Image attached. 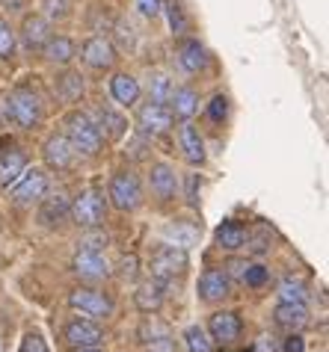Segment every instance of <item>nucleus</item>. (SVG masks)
Instances as JSON below:
<instances>
[{"label": "nucleus", "instance_id": "48", "mask_svg": "<svg viewBox=\"0 0 329 352\" xmlns=\"http://www.w3.org/2000/svg\"><path fill=\"white\" fill-rule=\"evenodd\" d=\"M196 187H199V178H196V175H190V181H187V195H190V201H196Z\"/></svg>", "mask_w": 329, "mask_h": 352}, {"label": "nucleus", "instance_id": "49", "mask_svg": "<svg viewBox=\"0 0 329 352\" xmlns=\"http://www.w3.org/2000/svg\"><path fill=\"white\" fill-rule=\"evenodd\" d=\"M74 352H98V349H74Z\"/></svg>", "mask_w": 329, "mask_h": 352}, {"label": "nucleus", "instance_id": "28", "mask_svg": "<svg viewBox=\"0 0 329 352\" xmlns=\"http://www.w3.org/2000/svg\"><path fill=\"white\" fill-rule=\"evenodd\" d=\"M101 133L104 136H110V140H122L125 136V131H128V119H125L122 113H116L113 107H101Z\"/></svg>", "mask_w": 329, "mask_h": 352}, {"label": "nucleus", "instance_id": "45", "mask_svg": "<svg viewBox=\"0 0 329 352\" xmlns=\"http://www.w3.org/2000/svg\"><path fill=\"white\" fill-rule=\"evenodd\" d=\"M116 30H119V36H122V45H134V27L131 24L119 21V24H116Z\"/></svg>", "mask_w": 329, "mask_h": 352}, {"label": "nucleus", "instance_id": "50", "mask_svg": "<svg viewBox=\"0 0 329 352\" xmlns=\"http://www.w3.org/2000/svg\"><path fill=\"white\" fill-rule=\"evenodd\" d=\"M244 352H255V349H244Z\"/></svg>", "mask_w": 329, "mask_h": 352}, {"label": "nucleus", "instance_id": "5", "mask_svg": "<svg viewBox=\"0 0 329 352\" xmlns=\"http://www.w3.org/2000/svg\"><path fill=\"white\" fill-rule=\"evenodd\" d=\"M69 305L74 311H81L83 317L89 320H107L113 314V302L104 296L101 290H92V287H77L69 293Z\"/></svg>", "mask_w": 329, "mask_h": 352}, {"label": "nucleus", "instance_id": "22", "mask_svg": "<svg viewBox=\"0 0 329 352\" xmlns=\"http://www.w3.org/2000/svg\"><path fill=\"white\" fill-rule=\"evenodd\" d=\"M140 83H137V77H131V74H113V80H110V95H113V101L119 104V107H137L140 101Z\"/></svg>", "mask_w": 329, "mask_h": 352}, {"label": "nucleus", "instance_id": "41", "mask_svg": "<svg viewBox=\"0 0 329 352\" xmlns=\"http://www.w3.org/2000/svg\"><path fill=\"white\" fill-rule=\"evenodd\" d=\"M146 352H176V338H158V340H149Z\"/></svg>", "mask_w": 329, "mask_h": 352}, {"label": "nucleus", "instance_id": "23", "mask_svg": "<svg viewBox=\"0 0 329 352\" xmlns=\"http://www.w3.org/2000/svg\"><path fill=\"white\" fill-rule=\"evenodd\" d=\"M42 54H45V60L54 63V65H69L74 60L77 47H74V42H72L69 36H51L42 45Z\"/></svg>", "mask_w": 329, "mask_h": 352}, {"label": "nucleus", "instance_id": "39", "mask_svg": "<svg viewBox=\"0 0 329 352\" xmlns=\"http://www.w3.org/2000/svg\"><path fill=\"white\" fill-rule=\"evenodd\" d=\"M18 352H47V344H45V338L39 335V331H27Z\"/></svg>", "mask_w": 329, "mask_h": 352}, {"label": "nucleus", "instance_id": "25", "mask_svg": "<svg viewBox=\"0 0 329 352\" xmlns=\"http://www.w3.org/2000/svg\"><path fill=\"white\" fill-rule=\"evenodd\" d=\"M69 213H72V201L65 199V195H45L42 210H39V219H42L45 225H60Z\"/></svg>", "mask_w": 329, "mask_h": 352}, {"label": "nucleus", "instance_id": "37", "mask_svg": "<svg viewBox=\"0 0 329 352\" xmlns=\"http://www.w3.org/2000/svg\"><path fill=\"white\" fill-rule=\"evenodd\" d=\"M42 9H45L47 21H63V18L72 12V3L69 0H42Z\"/></svg>", "mask_w": 329, "mask_h": 352}, {"label": "nucleus", "instance_id": "44", "mask_svg": "<svg viewBox=\"0 0 329 352\" xmlns=\"http://www.w3.org/2000/svg\"><path fill=\"white\" fill-rule=\"evenodd\" d=\"M122 278H128V281L137 278V258H125L122 261Z\"/></svg>", "mask_w": 329, "mask_h": 352}, {"label": "nucleus", "instance_id": "47", "mask_svg": "<svg viewBox=\"0 0 329 352\" xmlns=\"http://www.w3.org/2000/svg\"><path fill=\"white\" fill-rule=\"evenodd\" d=\"M282 352H303V338H299L297 331H291V338L285 340V349Z\"/></svg>", "mask_w": 329, "mask_h": 352}, {"label": "nucleus", "instance_id": "42", "mask_svg": "<svg viewBox=\"0 0 329 352\" xmlns=\"http://www.w3.org/2000/svg\"><path fill=\"white\" fill-rule=\"evenodd\" d=\"M107 234H89V237L83 240V249H89V252H104L107 249Z\"/></svg>", "mask_w": 329, "mask_h": 352}, {"label": "nucleus", "instance_id": "19", "mask_svg": "<svg viewBox=\"0 0 329 352\" xmlns=\"http://www.w3.org/2000/svg\"><path fill=\"white\" fill-rule=\"evenodd\" d=\"M167 107H169L172 119L190 122V119H193V113L199 110V92H196V89H190V86H178V89H172Z\"/></svg>", "mask_w": 329, "mask_h": 352}, {"label": "nucleus", "instance_id": "30", "mask_svg": "<svg viewBox=\"0 0 329 352\" xmlns=\"http://www.w3.org/2000/svg\"><path fill=\"white\" fill-rule=\"evenodd\" d=\"M140 338L149 344V340H158V338H172V331L158 314H146V320H142V326H140Z\"/></svg>", "mask_w": 329, "mask_h": 352}, {"label": "nucleus", "instance_id": "3", "mask_svg": "<svg viewBox=\"0 0 329 352\" xmlns=\"http://www.w3.org/2000/svg\"><path fill=\"white\" fill-rule=\"evenodd\" d=\"M69 217L77 225H83V228H98V225L104 222V217H107V195H104L98 187L83 190L72 201V213H69Z\"/></svg>", "mask_w": 329, "mask_h": 352}, {"label": "nucleus", "instance_id": "21", "mask_svg": "<svg viewBox=\"0 0 329 352\" xmlns=\"http://www.w3.org/2000/svg\"><path fill=\"white\" fill-rule=\"evenodd\" d=\"M273 320L279 329L285 331H299L308 322V308L303 302H279V308L273 311Z\"/></svg>", "mask_w": 329, "mask_h": 352}, {"label": "nucleus", "instance_id": "10", "mask_svg": "<svg viewBox=\"0 0 329 352\" xmlns=\"http://www.w3.org/2000/svg\"><path fill=\"white\" fill-rule=\"evenodd\" d=\"M42 154H45V163L51 166V169H56V172L72 169V166H74V157H77V151L72 148V142L65 140V133L47 136Z\"/></svg>", "mask_w": 329, "mask_h": 352}, {"label": "nucleus", "instance_id": "9", "mask_svg": "<svg viewBox=\"0 0 329 352\" xmlns=\"http://www.w3.org/2000/svg\"><path fill=\"white\" fill-rule=\"evenodd\" d=\"M65 340H69V346H74V349H98L104 340V331L98 322H92L86 317V320H74L65 326Z\"/></svg>", "mask_w": 329, "mask_h": 352}, {"label": "nucleus", "instance_id": "35", "mask_svg": "<svg viewBox=\"0 0 329 352\" xmlns=\"http://www.w3.org/2000/svg\"><path fill=\"white\" fill-rule=\"evenodd\" d=\"M15 30H12V24L6 21L3 15H0V60H12L15 56Z\"/></svg>", "mask_w": 329, "mask_h": 352}, {"label": "nucleus", "instance_id": "36", "mask_svg": "<svg viewBox=\"0 0 329 352\" xmlns=\"http://www.w3.org/2000/svg\"><path fill=\"white\" fill-rule=\"evenodd\" d=\"M240 281H244L246 287L267 285V267H261V263H246L244 272H240Z\"/></svg>", "mask_w": 329, "mask_h": 352}, {"label": "nucleus", "instance_id": "12", "mask_svg": "<svg viewBox=\"0 0 329 352\" xmlns=\"http://www.w3.org/2000/svg\"><path fill=\"white\" fill-rule=\"evenodd\" d=\"M231 290V278L222 270H205L199 278V299L202 302H222Z\"/></svg>", "mask_w": 329, "mask_h": 352}, {"label": "nucleus", "instance_id": "38", "mask_svg": "<svg viewBox=\"0 0 329 352\" xmlns=\"http://www.w3.org/2000/svg\"><path fill=\"white\" fill-rule=\"evenodd\" d=\"M226 116H229V98L226 95H214L211 98V104H208V119L211 122H226Z\"/></svg>", "mask_w": 329, "mask_h": 352}, {"label": "nucleus", "instance_id": "13", "mask_svg": "<svg viewBox=\"0 0 329 352\" xmlns=\"http://www.w3.org/2000/svg\"><path fill=\"white\" fill-rule=\"evenodd\" d=\"M149 181H151V192L158 195V199H163V201H169V199H176L178 195L181 184H178V175H176V169H172L169 163H154Z\"/></svg>", "mask_w": 329, "mask_h": 352}, {"label": "nucleus", "instance_id": "27", "mask_svg": "<svg viewBox=\"0 0 329 352\" xmlns=\"http://www.w3.org/2000/svg\"><path fill=\"white\" fill-rule=\"evenodd\" d=\"M54 89H56V95H60L65 104H72V101H77V98L83 95V77L77 72H65V74L56 77Z\"/></svg>", "mask_w": 329, "mask_h": 352}, {"label": "nucleus", "instance_id": "2", "mask_svg": "<svg viewBox=\"0 0 329 352\" xmlns=\"http://www.w3.org/2000/svg\"><path fill=\"white\" fill-rule=\"evenodd\" d=\"M6 107H9V119H12L18 128L24 131H33L42 124V101H39V95L33 89H15L12 95H6Z\"/></svg>", "mask_w": 329, "mask_h": 352}, {"label": "nucleus", "instance_id": "29", "mask_svg": "<svg viewBox=\"0 0 329 352\" xmlns=\"http://www.w3.org/2000/svg\"><path fill=\"white\" fill-rule=\"evenodd\" d=\"M167 243L169 246H178V249H190L193 243L199 240V231L193 228V225H181V222H176V225H167Z\"/></svg>", "mask_w": 329, "mask_h": 352}, {"label": "nucleus", "instance_id": "14", "mask_svg": "<svg viewBox=\"0 0 329 352\" xmlns=\"http://www.w3.org/2000/svg\"><path fill=\"white\" fill-rule=\"evenodd\" d=\"M74 272L81 278H86V281H101V278L110 276V267H107V261H104L101 252L83 249V252H77L74 255Z\"/></svg>", "mask_w": 329, "mask_h": 352}, {"label": "nucleus", "instance_id": "31", "mask_svg": "<svg viewBox=\"0 0 329 352\" xmlns=\"http://www.w3.org/2000/svg\"><path fill=\"white\" fill-rule=\"evenodd\" d=\"M163 12H167V18H169V30L176 33V36H184L187 33V15H184V9H181V3L178 0H163Z\"/></svg>", "mask_w": 329, "mask_h": 352}, {"label": "nucleus", "instance_id": "43", "mask_svg": "<svg viewBox=\"0 0 329 352\" xmlns=\"http://www.w3.org/2000/svg\"><path fill=\"white\" fill-rule=\"evenodd\" d=\"M253 249H255V252H267V249H270V231L264 228V225H261V228H255Z\"/></svg>", "mask_w": 329, "mask_h": 352}, {"label": "nucleus", "instance_id": "32", "mask_svg": "<svg viewBox=\"0 0 329 352\" xmlns=\"http://www.w3.org/2000/svg\"><path fill=\"white\" fill-rule=\"evenodd\" d=\"M184 340H187V349L190 352H214V340L202 326H190L184 331Z\"/></svg>", "mask_w": 329, "mask_h": 352}, {"label": "nucleus", "instance_id": "6", "mask_svg": "<svg viewBox=\"0 0 329 352\" xmlns=\"http://www.w3.org/2000/svg\"><path fill=\"white\" fill-rule=\"evenodd\" d=\"M184 270H187V255H184V249H178V246L163 243V246H158V252L151 255V276L154 278L169 281V278L181 276Z\"/></svg>", "mask_w": 329, "mask_h": 352}, {"label": "nucleus", "instance_id": "8", "mask_svg": "<svg viewBox=\"0 0 329 352\" xmlns=\"http://www.w3.org/2000/svg\"><path fill=\"white\" fill-rule=\"evenodd\" d=\"M172 113H169V107L167 104H158V101H146L137 110V124H140V131L146 133V136H160V133H167L172 128Z\"/></svg>", "mask_w": 329, "mask_h": 352}, {"label": "nucleus", "instance_id": "24", "mask_svg": "<svg viewBox=\"0 0 329 352\" xmlns=\"http://www.w3.org/2000/svg\"><path fill=\"white\" fill-rule=\"evenodd\" d=\"M134 302H137L140 311H146V314H154L160 305H163V281L160 278H151V281H142L134 293Z\"/></svg>", "mask_w": 329, "mask_h": 352}, {"label": "nucleus", "instance_id": "15", "mask_svg": "<svg viewBox=\"0 0 329 352\" xmlns=\"http://www.w3.org/2000/svg\"><path fill=\"white\" fill-rule=\"evenodd\" d=\"M24 169H27L24 151H18L12 142H9V148L0 145V187H12V184L21 178Z\"/></svg>", "mask_w": 329, "mask_h": 352}, {"label": "nucleus", "instance_id": "4", "mask_svg": "<svg viewBox=\"0 0 329 352\" xmlns=\"http://www.w3.org/2000/svg\"><path fill=\"white\" fill-rule=\"evenodd\" d=\"M107 195L113 201V208L119 210H137L140 201H142V184L134 172H116L110 178V187H107Z\"/></svg>", "mask_w": 329, "mask_h": 352}, {"label": "nucleus", "instance_id": "11", "mask_svg": "<svg viewBox=\"0 0 329 352\" xmlns=\"http://www.w3.org/2000/svg\"><path fill=\"white\" fill-rule=\"evenodd\" d=\"M81 56H83V63L89 65V68H110L116 63V47H113L110 38L89 36L81 45Z\"/></svg>", "mask_w": 329, "mask_h": 352}, {"label": "nucleus", "instance_id": "7", "mask_svg": "<svg viewBox=\"0 0 329 352\" xmlns=\"http://www.w3.org/2000/svg\"><path fill=\"white\" fill-rule=\"evenodd\" d=\"M12 199L15 204H36V201H42L45 195H47V175L45 169H24L21 172V178H18L12 184Z\"/></svg>", "mask_w": 329, "mask_h": 352}, {"label": "nucleus", "instance_id": "46", "mask_svg": "<svg viewBox=\"0 0 329 352\" xmlns=\"http://www.w3.org/2000/svg\"><path fill=\"white\" fill-rule=\"evenodd\" d=\"M255 352H282V349L276 346V340L270 338V335H261V340H258V349H255Z\"/></svg>", "mask_w": 329, "mask_h": 352}, {"label": "nucleus", "instance_id": "26", "mask_svg": "<svg viewBox=\"0 0 329 352\" xmlns=\"http://www.w3.org/2000/svg\"><path fill=\"white\" fill-rule=\"evenodd\" d=\"M246 243H249V231L244 228V225H237V222H222L220 228H217V246H220V249L235 252V249H244Z\"/></svg>", "mask_w": 329, "mask_h": 352}, {"label": "nucleus", "instance_id": "1", "mask_svg": "<svg viewBox=\"0 0 329 352\" xmlns=\"http://www.w3.org/2000/svg\"><path fill=\"white\" fill-rule=\"evenodd\" d=\"M65 140L72 142V148L77 154L92 157V154L101 151L104 133H101V128L86 113H69V119H65Z\"/></svg>", "mask_w": 329, "mask_h": 352}, {"label": "nucleus", "instance_id": "20", "mask_svg": "<svg viewBox=\"0 0 329 352\" xmlns=\"http://www.w3.org/2000/svg\"><path fill=\"white\" fill-rule=\"evenodd\" d=\"M178 142H181V151H184V157H187V163H193V166L205 163V140H202L196 124L184 122L178 131Z\"/></svg>", "mask_w": 329, "mask_h": 352}, {"label": "nucleus", "instance_id": "40", "mask_svg": "<svg viewBox=\"0 0 329 352\" xmlns=\"http://www.w3.org/2000/svg\"><path fill=\"white\" fill-rule=\"evenodd\" d=\"M137 9L146 18H158L163 12V0H137Z\"/></svg>", "mask_w": 329, "mask_h": 352}, {"label": "nucleus", "instance_id": "18", "mask_svg": "<svg viewBox=\"0 0 329 352\" xmlns=\"http://www.w3.org/2000/svg\"><path fill=\"white\" fill-rule=\"evenodd\" d=\"M178 63L187 74H199L208 65V51L199 38H181L178 42Z\"/></svg>", "mask_w": 329, "mask_h": 352}, {"label": "nucleus", "instance_id": "17", "mask_svg": "<svg viewBox=\"0 0 329 352\" xmlns=\"http://www.w3.org/2000/svg\"><path fill=\"white\" fill-rule=\"evenodd\" d=\"M208 331L211 340H217V344H231V340L240 338V320L235 311H220L208 320Z\"/></svg>", "mask_w": 329, "mask_h": 352}, {"label": "nucleus", "instance_id": "34", "mask_svg": "<svg viewBox=\"0 0 329 352\" xmlns=\"http://www.w3.org/2000/svg\"><path fill=\"white\" fill-rule=\"evenodd\" d=\"M306 299H308V290H306L303 281L285 278L282 285H279V302H303L306 305Z\"/></svg>", "mask_w": 329, "mask_h": 352}, {"label": "nucleus", "instance_id": "33", "mask_svg": "<svg viewBox=\"0 0 329 352\" xmlns=\"http://www.w3.org/2000/svg\"><path fill=\"white\" fill-rule=\"evenodd\" d=\"M172 89H176V86H172V80H169L167 74H151V80H149V101L167 104Z\"/></svg>", "mask_w": 329, "mask_h": 352}, {"label": "nucleus", "instance_id": "16", "mask_svg": "<svg viewBox=\"0 0 329 352\" xmlns=\"http://www.w3.org/2000/svg\"><path fill=\"white\" fill-rule=\"evenodd\" d=\"M18 33H21V45L27 51H42V45L51 38V24L42 15H27Z\"/></svg>", "mask_w": 329, "mask_h": 352}]
</instances>
